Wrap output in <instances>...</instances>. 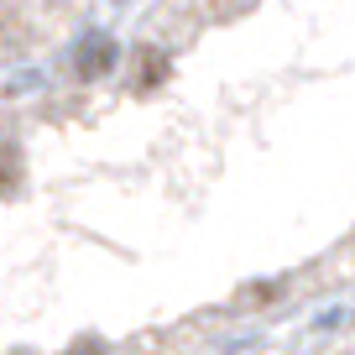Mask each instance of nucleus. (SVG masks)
I'll list each match as a JSON object with an SVG mask.
<instances>
[{
  "instance_id": "f257e3e1",
  "label": "nucleus",
  "mask_w": 355,
  "mask_h": 355,
  "mask_svg": "<svg viewBox=\"0 0 355 355\" xmlns=\"http://www.w3.org/2000/svg\"><path fill=\"white\" fill-rule=\"evenodd\" d=\"M16 178H21V167H16V152L11 146H0V193L16 189Z\"/></svg>"
},
{
  "instance_id": "f03ea898",
  "label": "nucleus",
  "mask_w": 355,
  "mask_h": 355,
  "mask_svg": "<svg viewBox=\"0 0 355 355\" xmlns=\"http://www.w3.org/2000/svg\"><path fill=\"white\" fill-rule=\"evenodd\" d=\"M105 63H110V47H105V42H100V47H89V58H84V68H89V73H100Z\"/></svg>"
},
{
  "instance_id": "7ed1b4c3",
  "label": "nucleus",
  "mask_w": 355,
  "mask_h": 355,
  "mask_svg": "<svg viewBox=\"0 0 355 355\" xmlns=\"http://www.w3.org/2000/svg\"><path fill=\"white\" fill-rule=\"evenodd\" d=\"M68 355H105V345L89 334V340H78V345H68Z\"/></svg>"
},
{
  "instance_id": "20e7f679",
  "label": "nucleus",
  "mask_w": 355,
  "mask_h": 355,
  "mask_svg": "<svg viewBox=\"0 0 355 355\" xmlns=\"http://www.w3.org/2000/svg\"><path fill=\"white\" fill-rule=\"evenodd\" d=\"M162 73H167V63H162V58H152V53H146V84H157Z\"/></svg>"
}]
</instances>
